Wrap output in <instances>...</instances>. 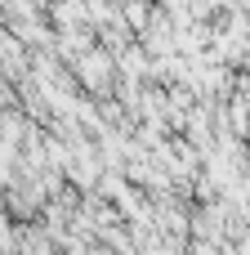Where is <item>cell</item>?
<instances>
[{
  "instance_id": "6da1fadb",
  "label": "cell",
  "mask_w": 250,
  "mask_h": 255,
  "mask_svg": "<svg viewBox=\"0 0 250 255\" xmlns=\"http://www.w3.org/2000/svg\"><path fill=\"white\" fill-rule=\"evenodd\" d=\"M76 81H81L94 99H107V90H116V58H112V49L94 45V49L76 63Z\"/></svg>"
}]
</instances>
